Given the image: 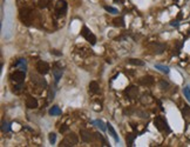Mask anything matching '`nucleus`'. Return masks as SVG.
Wrapping results in <instances>:
<instances>
[{
  "instance_id": "obj_2",
  "label": "nucleus",
  "mask_w": 190,
  "mask_h": 147,
  "mask_svg": "<svg viewBox=\"0 0 190 147\" xmlns=\"http://www.w3.org/2000/svg\"><path fill=\"white\" fill-rule=\"evenodd\" d=\"M32 17H33V13H32V11H31L30 8H21L20 12H19V18H20V20H21L25 25H27V26L31 25V23H32Z\"/></svg>"
},
{
  "instance_id": "obj_34",
  "label": "nucleus",
  "mask_w": 190,
  "mask_h": 147,
  "mask_svg": "<svg viewBox=\"0 0 190 147\" xmlns=\"http://www.w3.org/2000/svg\"><path fill=\"white\" fill-rule=\"evenodd\" d=\"M179 24H178V21L176 20V21H171V26H174V27H177Z\"/></svg>"
},
{
  "instance_id": "obj_24",
  "label": "nucleus",
  "mask_w": 190,
  "mask_h": 147,
  "mask_svg": "<svg viewBox=\"0 0 190 147\" xmlns=\"http://www.w3.org/2000/svg\"><path fill=\"white\" fill-rule=\"evenodd\" d=\"M135 138H136L135 134H133V133H128V134H127V145H128V146H133Z\"/></svg>"
},
{
  "instance_id": "obj_35",
  "label": "nucleus",
  "mask_w": 190,
  "mask_h": 147,
  "mask_svg": "<svg viewBox=\"0 0 190 147\" xmlns=\"http://www.w3.org/2000/svg\"><path fill=\"white\" fill-rule=\"evenodd\" d=\"M54 98V92H52V91H49V100H52Z\"/></svg>"
},
{
  "instance_id": "obj_7",
  "label": "nucleus",
  "mask_w": 190,
  "mask_h": 147,
  "mask_svg": "<svg viewBox=\"0 0 190 147\" xmlns=\"http://www.w3.org/2000/svg\"><path fill=\"white\" fill-rule=\"evenodd\" d=\"M35 68H37L38 73H39V74H41V76H45V74H47V73L49 72V65L46 61H42V60L37 62Z\"/></svg>"
},
{
  "instance_id": "obj_10",
  "label": "nucleus",
  "mask_w": 190,
  "mask_h": 147,
  "mask_svg": "<svg viewBox=\"0 0 190 147\" xmlns=\"http://www.w3.org/2000/svg\"><path fill=\"white\" fill-rule=\"evenodd\" d=\"M31 78H32V81H33L34 84L39 85L40 87L45 88V87L47 86V83H46V80H45V79H42V78H40V77L35 76V74H32V76H31Z\"/></svg>"
},
{
  "instance_id": "obj_4",
  "label": "nucleus",
  "mask_w": 190,
  "mask_h": 147,
  "mask_svg": "<svg viewBox=\"0 0 190 147\" xmlns=\"http://www.w3.org/2000/svg\"><path fill=\"white\" fill-rule=\"evenodd\" d=\"M81 35H82L90 45H95V44H96V37H95V35L88 30L87 26H83V27H82V30H81Z\"/></svg>"
},
{
  "instance_id": "obj_28",
  "label": "nucleus",
  "mask_w": 190,
  "mask_h": 147,
  "mask_svg": "<svg viewBox=\"0 0 190 147\" xmlns=\"http://www.w3.org/2000/svg\"><path fill=\"white\" fill-rule=\"evenodd\" d=\"M1 129H3V132H10V131H11L10 124H8V122H6V121H3V126H1Z\"/></svg>"
},
{
  "instance_id": "obj_36",
  "label": "nucleus",
  "mask_w": 190,
  "mask_h": 147,
  "mask_svg": "<svg viewBox=\"0 0 190 147\" xmlns=\"http://www.w3.org/2000/svg\"><path fill=\"white\" fill-rule=\"evenodd\" d=\"M115 1H121V0H115Z\"/></svg>"
},
{
  "instance_id": "obj_1",
  "label": "nucleus",
  "mask_w": 190,
  "mask_h": 147,
  "mask_svg": "<svg viewBox=\"0 0 190 147\" xmlns=\"http://www.w3.org/2000/svg\"><path fill=\"white\" fill-rule=\"evenodd\" d=\"M77 142H79L77 135H76L75 133L72 132V133L67 134V135L63 138V140L61 141V146H62V147H72V146L77 145Z\"/></svg>"
},
{
  "instance_id": "obj_22",
  "label": "nucleus",
  "mask_w": 190,
  "mask_h": 147,
  "mask_svg": "<svg viewBox=\"0 0 190 147\" xmlns=\"http://www.w3.org/2000/svg\"><path fill=\"white\" fill-rule=\"evenodd\" d=\"M128 62L130 65H134V66H144V62L140 59H129Z\"/></svg>"
},
{
  "instance_id": "obj_27",
  "label": "nucleus",
  "mask_w": 190,
  "mask_h": 147,
  "mask_svg": "<svg viewBox=\"0 0 190 147\" xmlns=\"http://www.w3.org/2000/svg\"><path fill=\"white\" fill-rule=\"evenodd\" d=\"M183 94H184V97L186 98V100L190 102V87H189V86H185V87L183 88Z\"/></svg>"
},
{
  "instance_id": "obj_13",
  "label": "nucleus",
  "mask_w": 190,
  "mask_h": 147,
  "mask_svg": "<svg viewBox=\"0 0 190 147\" xmlns=\"http://www.w3.org/2000/svg\"><path fill=\"white\" fill-rule=\"evenodd\" d=\"M80 135H81V140L84 142H90L91 141V135L87 129H80Z\"/></svg>"
},
{
  "instance_id": "obj_8",
  "label": "nucleus",
  "mask_w": 190,
  "mask_h": 147,
  "mask_svg": "<svg viewBox=\"0 0 190 147\" xmlns=\"http://www.w3.org/2000/svg\"><path fill=\"white\" fill-rule=\"evenodd\" d=\"M149 47H150V51H153V53L155 54H162L165 51V45L162 42H151Z\"/></svg>"
},
{
  "instance_id": "obj_32",
  "label": "nucleus",
  "mask_w": 190,
  "mask_h": 147,
  "mask_svg": "<svg viewBox=\"0 0 190 147\" xmlns=\"http://www.w3.org/2000/svg\"><path fill=\"white\" fill-rule=\"evenodd\" d=\"M68 128H69V127H68L67 125H62V126L60 127V129H59V131H60V133H65L66 131H68Z\"/></svg>"
},
{
  "instance_id": "obj_3",
  "label": "nucleus",
  "mask_w": 190,
  "mask_h": 147,
  "mask_svg": "<svg viewBox=\"0 0 190 147\" xmlns=\"http://www.w3.org/2000/svg\"><path fill=\"white\" fill-rule=\"evenodd\" d=\"M54 12H55V17L56 18H61L66 14L67 12V4L65 0H59V1L55 4V8H54Z\"/></svg>"
},
{
  "instance_id": "obj_19",
  "label": "nucleus",
  "mask_w": 190,
  "mask_h": 147,
  "mask_svg": "<svg viewBox=\"0 0 190 147\" xmlns=\"http://www.w3.org/2000/svg\"><path fill=\"white\" fill-rule=\"evenodd\" d=\"M93 124H94V125H96V126H98V127H99L101 131H106V129H107V127H106V126H107V124H105L102 120H99V119H98V120H94V122H93Z\"/></svg>"
},
{
  "instance_id": "obj_30",
  "label": "nucleus",
  "mask_w": 190,
  "mask_h": 147,
  "mask_svg": "<svg viewBox=\"0 0 190 147\" xmlns=\"http://www.w3.org/2000/svg\"><path fill=\"white\" fill-rule=\"evenodd\" d=\"M55 141H56V135H55V133H51V134H49V142H51L52 145H54Z\"/></svg>"
},
{
  "instance_id": "obj_23",
  "label": "nucleus",
  "mask_w": 190,
  "mask_h": 147,
  "mask_svg": "<svg viewBox=\"0 0 190 147\" xmlns=\"http://www.w3.org/2000/svg\"><path fill=\"white\" fill-rule=\"evenodd\" d=\"M62 112H61V110H60V107H58V106H53L51 110H49V114L51 115H60Z\"/></svg>"
},
{
  "instance_id": "obj_12",
  "label": "nucleus",
  "mask_w": 190,
  "mask_h": 147,
  "mask_svg": "<svg viewBox=\"0 0 190 147\" xmlns=\"http://www.w3.org/2000/svg\"><path fill=\"white\" fill-rule=\"evenodd\" d=\"M139 83L141 85H143V86H151L154 84V78L151 76H146V77H142L139 80Z\"/></svg>"
},
{
  "instance_id": "obj_18",
  "label": "nucleus",
  "mask_w": 190,
  "mask_h": 147,
  "mask_svg": "<svg viewBox=\"0 0 190 147\" xmlns=\"http://www.w3.org/2000/svg\"><path fill=\"white\" fill-rule=\"evenodd\" d=\"M113 25L116 27H123L125 26V19L122 17L115 18V19H113Z\"/></svg>"
},
{
  "instance_id": "obj_33",
  "label": "nucleus",
  "mask_w": 190,
  "mask_h": 147,
  "mask_svg": "<svg viewBox=\"0 0 190 147\" xmlns=\"http://www.w3.org/2000/svg\"><path fill=\"white\" fill-rule=\"evenodd\" d=\"M51 53H52V54H54V55H59V57L62 54L61 52H58L56 49H52V51H51Z\"/></svg>"
},
{
  "instance_id": "obj_5",
  "label": "nucleus",
  "mask_w": 190,
  "mask_h": 147,
  "mask_svg": "<svg viewBox=\"0 0 190 147\" xmlns=\"http://www.w3.org/2000/svg\"><path fill=\"white\" fill-rule=\"evenodd\" d=\"M154 125H155V127H156L160 132L169 131V127H168L167 120H165L163 117H156V118L154 119Z\"/></svg>"
},
{
  "instance_id": "obj_21",
  "label": "nucleus",
  "mask_w": 190,
  "mask_h": 147,
  "mask_svg": "<svg viewBox=\"0 0 190 147\" xmlns=\"http://www.w3.org/2000/svg\"><path fill=\"white\" fill-rule=\"evenodd\" d=\"M15 66H17V67H20L23 71L26 72V66H27V64H26V60H25V59H19V60L15 62Z\"/></svg>"
},
{
  "instance_id": "obj_6",
  "label": "nucleus",
  "mask_w": 190,
  "mask_h": 147,
  "mask_svg": "<svg viewBox=\"0 0 190 147\" xmlns=\"http://www.w3.org/2000/svg\"><path fill=\"white\" fill-rule=\"evenodd\" d=\"M25 71H15V72H13L12 74H11V80H12V83H15V84H23L24 83V80H25Z\"/></svg>"
},
{
  "instance_id": "obj_16",
  "label": "nucleus",
  "mask_w": 190,
  "mask_h": 147,
  "mask_svg": "<svg viewBox=\"0 0 190 147\" xmlns=\"http://www.w3.org/2000/svg\"><path fill=\"white\" fill-rule=\"evenodd\" d=\"M89 92L90 93H99L100 92V86L96 81H91L89 84Z\"/></svg>"
},
{
  "instance_id": "obj_9",
  "label": "nucleus",
  "mask_w": 190,
  "mask_h": 147,
  "mask_svg": "<svg viewBox=\"0 0 190 147\" xmlns=\"http://www.w3.org/2000/svg\"><path fill=\"white\" fill-rule=\"evenodd\" d=\"M125 94L128 95L129 99H135L137 97V94H139V90L135 86H129V87H127L125 90Z\"/></svg>"
},
{
  "instance_id": "obj_26",
  "label": "nucleus",
  "mask_w": 190,
  "mask_h": 147,
  "mask_svg": "<svg viewBox=\"0 0 190 147\" xmlns=\"http://www.w3.org/2000/svg\"><path fill=\"white\" fill-rule=\"evenodd\" d=\"M160 87H161L163 91H168L169 87H170V85H169V83H167L165 80H161V81H160Z\"/></svg>"
},
{
  "instance_id": "obj_31",
  "label": "nucleus",
  "mask_w": 190,
  "mask_h": 147,
  "mask_svg": "<svg viewBox=\"0 0 190 147\" xmlns=\"http://www.w3.org/2000/svg\"><path fill=\"white\" fill-rule=\"evenodd\" d=\"M21 88H23V84H15L13 91L14 92H19V91H21Z\"/></svg>"
},
{
  "instance_id": "obj_20",
  "label": "nucleus",
  "mask_w": 190,
  "mask_h": 147,
  "mask_svg": "<svg viewBox=\"0 0 190 147\" xmlns=\"http://www.w3.org/2000/svg\"><path fill=\"white\" fill-rule=\"evenodd\" d=\"M52 3V0H39L38 1V5L40 8H47Z\"/></svg>"
},
{
  "instance_id": "obj_25",
  "label": "nucleus",
  "mask_w": 190,
  "mask_h": 147,
  "mask_svg": "<svg viewBox=\"0 0 190 147\" xmlns=\"http://www.w3.org/2000/svg\"><path fill=\"white\" fill-rule=\"evenodd\" d=\"M182 114L185 119H190V107L189 106H184L182 110Z\"/></svg>"
},
{
  "instance_id": "obj_14",
  "label": "nucleus",
  "mask_w": 190,
  "mask_h": 147,
  "mask_svg": "<svg viewBox=\"0 0 190 147\" xmlns=\"http://www.w3.org/2000/svg\"><path fill=\"white\" fill-rule=\"evenodd\" d=\"M107 129H108L109 134L112 135V138L115 140V142H119L120 139H119V136H118V134H116V132H115V129H114V127H113V125L110 122H107Z\"/></svg>"
},
{
  "instance_id": "obj_15",
  "label": "nucleus",
  "mask_w": 190,
  "mask_h": 147,
  "mask_svg": "<svg viewBox=\"0 0 190 147\" xmlns=\"http://www.w3.org/2000/svg\"><path fill=\"white\" fill-rule=\"evenodd\" d=\"M62 74H63V69L62 68H54L53 69V76H54V80H55L56 84L60 81Z\"/></svg>"
},
{
  "instance_id": "obj_29",
  "label": "nucleus",
  "mask_w": 190,
  "mask_h": 147,
  "mask_svg": "<svg viewBox=\"0 0 190 147\" xmlns=\"http://www.w3.org/2000/svg\"><path fill=\"white\" fill-rule=\"evenodd\" d=\"M103 8H105L107 12H110V13H114V14H115V13H118V10H116V8H114V7H112V6H105Z\"/></svg>"
},
{
  "instance_id": "obj_17",
  "label": "nucleus",
  "mask_w": 190,
  "mask_h": 147,
  "mask_svg": "<svg viewBox=\"0 0 190 147\" xmlns=\"http://www.w3.org/2000/svg\"><path fill=\"white\" fill-rule=\"evenodd\" d=\"M155 68L161 71L162 73H164V74H169V72H170V68L168 66H164V65H161V64H156L155 65Z\"/></svg>"
},
{
  "instance_id": "obj_11",
  "label": "nucleus",
  "mask_w": 190,
  "mask_h": 147,
  "mask_svg": "<svg viewBox=\"0 0 190 147\" xmlns=\"http://www.w3.org/2000/svg\"><path fill=\"white\" fill-rule=\"evenodd\" d=\"M26 107L30 108V110H33V108H37L38 107V100L34 98V97H27L26 99Z\"/></svg>"
}]
</instances>
